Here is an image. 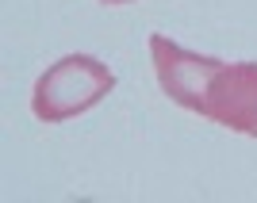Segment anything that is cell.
Returning a JSON list of instances; mask_svg holds the SVG:
<instances>
[{"label":"cell","mask_w":257,"mask_h":203,"mask_svg":"<svg viewBox=\"0 0 257 203\" xmlns=\"http://www.w3.org/2000/svg\"><path fill=\"white\" fill-rule=\"evenodd\" d=\"M150 54H154V69H158V85L169 100L184 107V111H204V96L211 77L223 69V58L211 54H196L184 50L181 43H173L165 35H150Z\"/></svg>","instance_id":"2"},{"label":"cell","mask_w":257,"mask_h":203,"mask_svg":"<svg viewBox=\"0 0 257 203\" xmlns=\"http://www.w3.org/2000/svg\"><path fill=\"white\" fill-rule=\"evenodd\" d=\"M104 4H131V0H104Z\"/></svg>","instance_id":"4"},{"label":"cell","mask_w":257,"mask_h":203,"mask_svg":"<svg viewBox=\"0 0 257 203\" xmlns=\"http://www.w3.org/2000/svg\"><path fill=\"white\" fill-rule=\"evenodd\" d=\"M111 88H115V73L104 62L88 54H69L35 81L31 111L39 123H65L96 107Z\"/></svg>","instance_id":"1"},{"label":"cell","mask_w":257,"mask_h":203,"mask_svg":"<svg viewBox=\"0 0 257 203\" xmlns=\"http://www.w3.org/2000/svg\"><path fill=\"white\" fill-rule=\"evenodd\" d=\"M211 123L257 138V62H223L204 96V111Z\"/></svg>","instance_id":"3"}]
</instances>
